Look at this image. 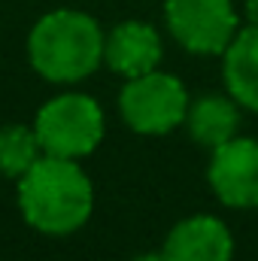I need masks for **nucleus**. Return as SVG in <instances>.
I'll return each mask as SVG.
<instances>
[{
	"label": "nucleus",
	"instance_id": "nucleus-1",
	"mask_svg": "<svg viewBox=\"0 0 258 261\" xmlns=\"http://www.w3.org/2000/svg\"><path fill=\"white\" fill-rule=\"evenodd\" d=\"M18 206L31 228L43 234H73L91 216L94 189L76 161L43 155L18 179Z\"/></svg>",
	"mask_w": 258,
	"mask_h": 261
},
{
	"label": "nucleus",
	"instance_id": "nucleus-2",
	"mask_svg": "<svg viewBox=\"0 0 258 261\" xmlns=\"http://www.w3.org/2000/svg\"><path fill=\"white\" fill-rule=\"evenodd\" d=\"M28 55L49 82H79L104 61V31L85 12L55 9L34 24Z\"/></svg>",
	"mask_w": 258,
	"mask_h": 261
},
{
	"label": "nucleus",
	"instance_id": "nucleus-3",
	"mask_svg": "<svg viewBox=\"0 0 258 261\" xmlns=\"http://www.w3.org/2000/svg\"><path fill=\"white\" fill-rule=\"evenodd\" d=\"M37 140L46 155L55 158H85L104 140V113L97 100L85 94H61L52 97L37 113Z\"/></svg>",
	"mask_w": 258,
	"mask_h": 261
},
{
	"label": "nucleus",
	"instance_id": "nucleus-4",
	"mask_svg": "<svg viewBox=\"0 0 258 261\" xmlns=\"http://www.w3.org/2000/svg\"><path fill=\"white\" fill-rule=\"evenodd\" d=\"M122 116L137 134H170L186 122L189 94L173 73H143L128 79L119 97Z\"/></svg>",
	"mask_w": 258,
	"mask_h": 261
},
{
	"label": "nucleus",
	"instance_id": "nucleus-5",
	"mask_svg": "<svg viewBox=\"0 0 258 261\" xmlns=\"http://www.w3.org/2000/svg\"><path fill=\"white\" fill-rule=\"evenodd\" d=\"M170 34L197 55H222L237 37V12L231 0H164Z\"/></svg>",
	"mask_w": 258,
	"mask_h": 261
},
{
	"label": "nucleus",
	"instance_id": "nucleus-6",
	"mask_svg": "<svg viewBox=\"0 0 258 261\" xmlns=\"http://www.w3.org/2000/svg\"><path fill=\"white\" fill-rule=\"evenodd\" d=\"M210 186L216 197L237 210L258 206V140L234 137L213 149Z\"/></svg>",
	"mask_w": 258,
	"mask_h": 261
},
{
	"label": "nucleus",
	"instance_id": "nucleus-7",
	"mask_svg": "<svg viewBox=\"0 0 258 261\" xmlns=\"http://www.w3.org/2000/svg\"><path fill=\"white\" fill-rule=\"evenodd\" d=\"M164 255L167 261H231L234 240L216 216H192L167 234Z\"/></svg>",
	"mask_w": 258,
	"mask_h": 261
},
{
	"label": "nucleus",
	"instance_id": "nucleus-8",
	"mask_svg": "<svg viewBox=\"0 0 258 261\" xmlns=\"http://www.w3.org/2000/svg\"><path fill=\"white\" fill-rule=\"evenodd\" d=\"M104 61L128 79L152 73L161 61V37L146 21H125L104 37Z\"/></svg>",
	"mask_w": 258,
	"mask_h": 261
},
{
	"label": "nucleus",
	"instance_id": "nucleus-9",
	"mask_svg": "<svg viewBox=\"0 0 258 261\" xmlns=\"http://www.w3.org/2000/svg\"><path fill=\"white\" fill-rule=\"evenodd\" d=\"M222 55L228 91L240 107L258 113V28L249 24L246 31H237V37Z\"/></svg>",
	"mask_w": 258,
	"mask_h": 261
},
{
	"label": "nucleus",
	"instance_id": "nucleus-10",
	"mask_svg": "<svg viewBox=\"0 0 258 261\" xmlns=\"http://www.w3.org/2000/svg\"><path fill=\"white\" fill-rule=\"evenodd\" d=\"M237 100H228V97H200L197 103L189 107L186 113V122H189V130L192 137L207 146V149H216L228 140L237 137V128H240V113L234 107Z\"/></svg>",
	"mask_w": 258,
	"mask_h": 261
},
{
	"label": "nucleus",
	"instance_id": "nucleus-11",
	"mask_svg": "<svg viewBox=\"0 0 258 261\" xmlns=\"http://www.w3.org/2000/svg\"><path fill=\"white\" fill-rule=\"evenodd\" d=\"M37 130L24 125H6L0 128V173L9 179H21L43 155H40Z\"/></svg>",
	"mask_w": 258,
	"mask_h": 261
},
{
	"label": "nucleus",
	"instance_id": "nucleus-12",
	"mask_svg": "<svg viewBox=\"0 0 258 261\" xmlns=\"http://www.w3.org/2000/svg\"><path fill=\"white\" fill-rule=\"evenodd\" d=\"M246 18H249V24L258 28V0H246Z\"/></svg>",
	"mask_w": 258,
	"mask_h": 261
},
{
	"label": "nucleus",
	"instance_id": "nucleus-13",
	"mask_svg": "<svg viewBox=\"0 0 258 261\" xmlns=\"http://www.w3.org/2000/svg\"><path fill=\"white\" fill-rule=\"evenodd\" d=\"M134 261H167V255L161 249V252H146V255H140V258H134Z\"/></svg>",
	"mask_w": 258,
	"mask_h": 261
}]
</instances>
